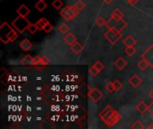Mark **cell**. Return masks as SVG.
I'll return each mask as SVG.
<instances>
[{
  "label": "cell",
  "instance_id": "f35d334b",
  "mask_svg": "<svg viewBox=\"0 0 153 129\" xmlns=\"http://www.w3.org/2000/svg\"><path fill=\"white\" fill-rule=\"evenodd\" d=\"M102 1H104L106 4H110L111 2H113L114 0H102Z\"/></svg>",
  "mask_w": 153,
  "mask_h": 129
},
{
  "label": "cell",
  "instance_id": "d6986e66",
  "mask_svg": "<svg viewBox=\"0 0 153 129\" xmlns=\"http://www.w3.org/2000/svg\"><path fill=\"white\" fill-rule=\"evenodd\" d=\"M48 20L46 19V18H40L39 20H38L37 22H36V26L38 27V29L39 30H43L44 29V27L47 25V23H48Z\"/></svg>",
  "mask_w": 153,
  "mask_h": 129
},
{
  "label": "cell",
  "instance_id": "4316f807",
  "mask_svg": "<svg viewBox=\"0 0 153 129\" xmlns=\"http://www.w3.org/2000/svg\"><path fill=\"white\" fill-rule=\"evenodd\" d=\"M131 128L132 129H143L144 128V126L143 125V123L140 121V120H137L135 121L132 126H131Z\"/></svg>",
  "mask_w": 153,
  "mask_h": 129
},
{
  "label": "cell",
  "instance_id": "603a6c76",
  "mask_svg": "<svg viewBox=\"0 0 153 129\" xmlns=\"http://www.w3.org/2000/svg\"><path fill=\"white\" fill-rule=\"evenodd\" d=\"M125 52L128 57H133L136 53V48L134 47H126Z\"/></svg>",
  "mask_w": 153,
  "mask_h": 129
},
{
  "label": "cell",
  "instance_id": "7a4b0ae2",
  "mask_svg": "<svg viewBox=\"0 0 153 129\" xmlns=\"http://www.w3.org/2000/svg\"><path fill=\"white\" fill-rule=\"evenodd\" d=\"M126 22L124 19H115L113 17H110L108 21H107V28L108 29H112L117 31H122L123 30H125V28L126 27Z\"/></svg>",
  "mask_w": 153,
  "mask_h": 129
},
{
  "label": "cell",
  "instance_id": "4fadbf2b",
  "mask_svg": "<svg viewBox=\"0 0 153 129\" xmlns=\"http://www.w3.org/2000/svg\"><path fill=\"white\" fill-rule=\"evenodd\" d=\"M64 40H65V42L67 45H69V46L73 45L74 42L77 41V40H76V37H75L73 33H67V34L65 36Z\"/></svg>",
  "mask_w": 153,
  "mask_h": 129
},
{
  "label": "cell",
  "instance_id": "ab89813d",
  "mask_svg": "<svg viewBox=\"0 0 153 129\" xmlns=\"http://www.w3.org/2000/svg\"><path fill=\"white\" fill-rule=\"evenodd\" d=\"M147 128L153 129V121L151 123V124H150V125H149V126H148V127H147Z\"/></svg>",
  "mask_w": 153,
  "mask_h": 129
},
{
  "label": "cell",
  "instance_id": "30bf717a",
  "mask_svg": "<svg viewBox=\"0 0 153 129\" xmlns=\"http://www.w3.org/2000/svg\"><path fill=\"white\" fill-rule=\"evenodd\" d=\"M123 43H124V45H125L126 47H134V46L136 45V43H137V40H136L133 36L129 35V36H127V37L124 40Z\"/></svg>",
  "mask_w": 153,
  "mask_h": 129
},
{
  "label": "cell",
  "instance_id": "836d02e7",
  "mask_svg": "<svg viewBox=\"0 0 153 129\" xmlns=\"http://www.w3.org/2000/svg\"><path fill=\"white\" fill-rule=\"evenodd\" d=\"M94 66H96V68H97L100 72H101V71L104 69V65H103L100 61H97V62L94 64Z\"/></svg>",
  "mask_w": 153,
  "mask_h": 129
},
{
  "label": "cell",
  "instance_id": "6da1fadb",
  "mask_svg": "<svg viewBox=\"0 0 153 129\" xmlns=\"http://www.w3.org/2000/svg\"><path fill=\"white\" fill-rule=\"evenodd\" d=\"M100 119L101 121L107 125L108 128H112L115 125H117L121 120V115L118 111L114 110L110 105H108L100 113Z\"/></svg>",
  "mask_w": 153,
  "mask_h": 129
},
{
  "label": "cell",
  "instance_id": "f1b7e54d",
  "mask_svg": "<svg viewBox=\"0 0 153 129\" xmlns=\"http://www.w3.org/2000/svg\"><path fill=\"white\" fill-rule=\"evenodd\" d=\"M48 63H49V58L47 56H41L40 57L39 65H41V66H47Z\"/></svg>",
  "mask_w": 153,
  "mask_h": 129
},
{
  "label": "cell",
  "instance_id": "ba28073f",
  "mask_svg": "<svg viewBox=\"0 0 153 129\" xmlns=\"http://www.w3.org/2000/svg\"><path fill=\"white\" fill-rule=\"evenodd\" d=\"M128 82H129V84H130L134 88H137V87H139V86L142 84L143 80H142L137 75H132V77L128 80Z\"/></svg>",
  "mask_w": 153,
  "mask_h": 129
},
{
  "label": "cell",
  "instance_id": "d6a6232c",
  "mask_svg": "<svg viewBox=\"0 0 153 129\" xmlns=\"http://www.w3.org/2000/svg\"><path fill=\"white\" fill-rule=\"evenodd\" d=\"M53 29H54V27H53V25L52 24H50L49 22H48L47 23V25L44 27V31L46 32V33H49V32H51L52 31H53Z\"/></svg>",
  "mask_w": 153,
  "mask_h": 129
},
{
  "label": "cell",
  "instance_id": "484cf974",
  "mask_svg": "<svg viewBox=\"0 0 153 129\" xmlns=\"http://www.w3.org/2000/svg\"><path fill=\"white\" fill-rule=\"evenodd\" d=\"M105 89L108 93H112L115 91V87H114V84L113 82H108L106 85H105Z\"/></svg>",
  "mask_w": 153,
  "mask_h": 129
},
{
  "label": "cell",
  "instance_id": "1f68e13d",
  "mask_svg": "<svg viewBox=\"0 0 153 129\" xmlns=\"http://www.w3.org/2000/svg\"><path fill=\"white\" fill-rule=\"evenodd\" d=\"M52 5L56 9H59L63 6V2L61 0H54L52 3Z\"/></svg>",
  "mask_w": 153,
  "mask_h": 129
},
{
  "label": "cell",
  "instance_id": "cb8c5ba5",
  "mask_svg": "<svg viewBox=\"0 0 153 129\" xmlns=\"http://www.w3.org/2000/svg\"><path fill=\"white\" fill-rule=\"evenodd\" d=\"M95 23L99 26V27H102V26H105L107 24V21L103 18V17H98L96 20H95Z\"/></svg>",
  "mask_w": 153,
  "mask_h": 129
},
{
  "label": "cell",
  "instance_id": "8fae6325",
  "mask_svg": "<svg viewBox=\"0 0 153 129\" xmlns=\"http://www.w3.org/2000/svg\"><path fill=\"white\" fill-rule=\"evenodd\" d=\"M82 49H83L82 45L80 42H78V41H76V42H74L73 45H71V50H72L74 54H76V55H79V54L82 51Z\"/></svg>",
  "mask_w": 153,
  "mask_h": 129
},
{
  "label": "cell",
  "instance_id": "5bb4252c",
  "mask_svg": "<svg viewBox=\"0 0 153 129\" xmlns=\"http://www.w3.org/2000/svg\"><path fill=\"white\" fill-rule=\"evenodd\" d=\"M126 65H127V63H126V61L123 57H118L117 60L115 62V66L118 70H123L124 68H126Z\"/></svg>",
  "mask_w": 153,
  "mask_h": 129
},
{
  "label": "cell",
  "instance_id": "9c48e42d",
  "mask_svg": "<svg viewBox=\"0 0 153 129\" xmlns=\"http://www.w3.org/2000/svg\"><path fill=\"white\" fill-rule=\"evenodd\" d=\"M19 46H20V48H21L23 51H29V50L31 49V48H32V43H31L29 40L24 39L22 41L20 42Z\"/></svg>",
  "mask_w": 153,
  "mask_h": 129
},
{
  "label": "cell",
  "instance_id": "7402d4cb",
  "mask_svg": "<svg viewBox=\"0 0 153 129\" xmlns=\"http://www.w3.org/2000/svg\"><path fill=\"white\" fill-rule=\"evenodd\" d=\"M74 6L75 7V9H76L78 12H81V11H82V10L84 9L85 4H84V2H83L82 0H77Z\"/></svg>",
  "mask_w": 153,
  "mask_h": 129
},
{
  "label": "cell",
  "instance_id": "2e32d148",
  "mask_svg": "<svg viewBox=\"0 0 153 129\" xmlns=\"http://www.w3.org/2000/svg\"><path fill=\"white\" fill-rule=\"evenodd\" d=\"M33 60H34V57H32L30 55H26L21 60V64L22 66H33Z\"/></svg>",
  "mask_w": 153,
  "mask_h": 129
},
{
  "label": "cell",
  "instance_id": "7c38bea8",
  "mask_svg": "<svg viewBox=\"0 0 153 129\" xmlns=\"http://www.w3.org/2000/svg\"><path fill=\"white\" fill-rule=\"evenodd\" d=\"M30 13V10L25 5V4H22L18 9H17V13L21 16L26 17L29 13Z\"/></svg>",
  "mask_w": 153,
  "mask_h": 129
},
{
  "label": "cell",
  "instance_id": "ffe728a7",
  "mask_svg": "<svg viewBox=\"0 0 153 129\" xmlns=\"http://www.w3.org/2000/svg\"><path fill=\"white\" fill-rule=\"evenodd\" d=\"M110 17H113L115 19H123L124 18V13L119 10V9H116L112 12Z\"/></svg>",
  "mask_w": 153,
  "mask_h": 129
},
{
  "label": "cell",
  "instance_id": "60d3db41",
  "mask_svg": "<svg viewBox=\"0 0 153 129\" xmlns=\"http://www.w3.org/2000/svg\"><path fill=\"white\" fill-rule=\"evenodd\" d=\"M41 1H44V0H41Z\"/></svg>",
  "mask_w": 153,
  "mask_h": 129
},
{
  "label": "cell",
  "instance_id": "4dcf8cb0",
  "mask_svg": "<svg viewBox=\"0 0 153 129\" xmlns=\"http://www.w3.org/2000/svg\"><path fill=\"white\" fill-rule=\"evenodd\" d=\"M28 31H29V32L30 33H31V34H34V33H36V31L39 30L38 29V27L36 26V24H30L29 25V27H28V29H27Z\"/></svg>",
  "mask_w": 153,
  "mask_h": 129
},
{
  "label": "cell",
  "instance_id": "8d00e7d4",
  "mask_svg": "<svg viewBox=\"0 0 153 129\" xmlns=\"http://www.w3.org/2000/svg\"><path fill=\"white\" fill-rule=\"evenodd\" d=\"M148 111H149L152 115H153V102L151 105H149V110H148Z\"/></svg>",
  "mask_w": 153,
  "mask_h": 129
},
{
  "label": "cell",
  "instance_id": "ac0fdd59",
  "mask_svg": "<svg viewBox=\"0 0 153 129\" xmlns=\"http://www.w3.org/2000/svg\"><path fill=\"white\" fill-rule=\"evenodd\" d=\"M148 66H150V65H149V63L147 62V60L144 58V57H141V59L139 60V62H138V67L141 69V70H146L147 69V67Z\"/></svg>",
  "mask_w": 153,
  "mask_h": 129
},
{
  "label": "cell",
  "instance_id": "52a82bcc",
  "mask_svg": "<svg viewBox=\"0 0 153 129\" xmlns=\"http://www.w3.org/2000/svg\"><path fill=\"white\" fill-rule=\"evenodd\" d=\"M142 57H144L147 60V62L149 63L151 67H153V45H152L151 47H149L145 50V52L143 54Z\"/></svg>",
  "mask_w": 153,
  "mask_h": 129
},
{
  "label": "cell",
  "instance_id": "d590c367",
  "mask_svg": "<svg viewBox=\"0 0 153 129\" xmlns=\"http://www.w3.org/2000/svg\"><path fill=\"white\" fill-rule=\"evenodd\" d=\"M126 1H127V3L130 4L131 5H134V4L138 2V0H126Z\"/></svg>",
  "mask_w": 153,
  "mask_h": 129
},
{
  "label": "cell",
  "instance_id": "d4e9b609",
  "mask_svg": "<svg viewBox=\"0 0 153 129\" xmlns=\"http://www.w3.org/2000/svg\"><path fill=\"white\" fill-rule=\"evenodd\" d=\"M58 30H59V31H60L61 33L65 34V33H67V32H68V31H69V27H68V25H67V24H65V23H61V24L58 26Z\"/></svg>",
  "mask_w": 153,
  "mask_h": 129
},
{
  "label": "cell",
  "instance_id": "e0dca14e",
  "mask_svg": "<svg viewBox=\"0 0 153 129\" xmlns=\"http://www.w3.org/2000/svg\"><path fill=\"white\" fill-rule=\"evenodd\" d=\"M6 38L9 40V41H11V42H13V41H14L16 39H17V37H18V34H17V32L14 31V30H13V29H11L7 33H6Z\"/></svg>",
  "mask_w": 153,
  "mask_h": 129
},
{
  "label": "cell",
  "instance_id": "83f0119b",
  "mask_svg": "<svg viewBox=\"0 0 153 129\" xmlns=\"http://www.w3.org/2000/svg\"><path fill=\"white\" fill-rule=\"evenodd\" d=\"M113 84H114V87H115V92H119L120 90H122L123 84L120 83V81L115 80V81L113 82Z\"/></svg>",
  "mask_w": 153,
  "mask_h": 129
},
{
  "label": "cell",
  "instance_id": "f546056e",
  "mask_svg": "<svg viewBox=\"0 0 153 129\" xmlns=\"http://www.w3.org/2000/svg\"><path fill=\"white\" fill-rule=\"evenodd\" d=\"M89 73L91 74V75H92V76H96L99 73H100V71L96 68V66L93 65L92 66H91L90 67V69H89Z\"/></svg>",
  "mask_w": 153,
  "mask_h": 129
},
{
  "label": "cell",
  "instance_id": "44dd1931",
  "mask_svg": "<svg viewBox=\"0 0 153 129\" xmlns=\"http://www.w3.org/2000/svg\"><path fill=\"white\" fill-rule=\"evenodd\" d=\"M47 4L44 2V1H41V0H39L38 3H36V4H35V7H36V9L38 10V11H39V12H42V11H44L46 8H47Z\"/></svg>",
  "mask_w": 153,
  "mask_h": 129
},
{
  "label": "cell",
  "instance_id": "5b68a950",
  "mask_svg": "<svg viewBox=\"0 0 153 129\" xmlns=\"http://www.w3.org/2000/svg\"><path fill=\"white\" fill-rule=\"evenodd\" d=\"M104 37L105 39L112 45H115L121 38V32L120 31H115V30H112V29H108L105 34H104Z\"/></svg>",
  "mask_w": 153,
  "mask_h": 129
},
{
  "label": "cell",
  "instance_id": "74e56055",
  "mask_svg": "<svg viewBox=\"0 0 153 129\" xmlns=\"http://www.w3.org/2000/svg\"><path fill=\"white\" fill-rule=\"evenodd\" d=\"M149 97H150V98H151V99L153 101V89L151 91V92H149Z\"/></svg>",
  "mask_w": 153,
  "mask_h": 129
},
{
  "label": "cell",
  "instance_id": "9a60e30c",
  "mask_svg": "<svg viewBox=\"0 0 153 129\" xmlns=\"http://www.w3.org/2000/svg\"><path fill=\"white\" fill-rule=\"evenodd\" d=\"M136 110L141 113V114H144L146 111H148V110H149V106L144 102V101H140L138 104H137V106H136Z\"/></svg>",
  "mask_w": 153,
  "mask_h": 129
},
{
  "label": "cell",
  "instance_id": "277c9868",
  "mask_svg": "<svg viewBox=\"0 0 153 129\" xmlns=\"http://www.w3.org/2000/svg\"><path fill=\"white\" fill-rule=\"evenodd\" d=\"M78 11L75 9L74 6H72V5H66L65 6V8H63L60 12V14L61 16L66 20V21H71L73 19H74L77 14H78Z\"/></svg>",
  "mask_w": 153,
  "mask_h": 129
},
{
  "label": "cell",
  "instance_id": "8992f818",
  "mask_svg": "<svg viewBox=\"0 0 153 129\" xmlns=\"http://www.w3.org/2000/svg\"><path fill=\"white\" fill-rule=\"evenodd\" d=\"M88 96L94 103H97L103 98V93L97 88L90 87L88 91Z\"/></svg>",
  "mask_w": 153,
  "mask_h": 129
},
{
  "label": "cell",
  "instance_id": "3957f363",
  "mask_svg": "<svg viewBox=\"0 0 153 129\" xmlns=\"http://www.w3.org/2000/svg\"><path fill=\"white\" fill-rule=\"evenodd\" d=\"M30 22L26 19V17L21 16L19 15L17 18H15L13 22H12V26L20 33H22L25 31V30L28 29L29 25H30Z\"/></svg>",
  "mask_w": 153,
  "mask_h": 129
},
{
  "label": "cell",
  "instance_id": "e575fe53",
  "mask_svg": "<svg viewBox=\"0 0 153 129\" xmlns=\"http://www.w3.org/2000/svg\"><path fill=\"white\" fill-rule=\"evenodd\" d=\"M39 61H40V57L37 56L34 57V60H33V66H38L39 65Z\"/></svg>",
  "mask_w": 153,
  "mask_h": 129
}]
</instances>
